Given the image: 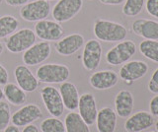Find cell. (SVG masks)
I'll return each mask as SVG.
<instances>
[{"label": "cell", "mask_w": 158, "mask_h": 132, "mask_svg": "<svg viewBox=\"0 0 158 132\" xmlns=\"http://www.w3.org/2000/svg\"><path fill=\"white\" fill-rule=\"evenodd\" d=\"M148 71V65L140 60L126 62L120 69V77L126 82H135L140 79Z\"/></svg>", "instance_id": "cell-14"}, {"label": "cell", "mask_w": 158, "mask_h": 132, "mask_svg": "<svg viewBox=\"0 0 158 132\" xmlns=\"http://www.w3.org/2000/svg\"><path fill=\"white\" fill-rule=\"evenodd\" d=\"M79 114L87 125H93L97 118V105L94 96L90 93H85L80 96L78 102Z\"/></svg>", "instance_id": "cell-12"}, {"label": "cell", "mask_w": 158, "mask_h": 132, "mask_svg": "<svg viewBox=\"0 0 158 132\" xmlns=\"http://www.w3.org/2000/svg\"><path fill=\"white\" fill-rule=\"evenodd\" d=\"M34 32L39 38L46 42L58 41L64 35V30L60 23L46 19L37 22Z\"/></svg>", "instance_id": "cell-9"}, {"label": "cell", "mask_w": 158, "mask_h": 132, "mask_svg": "<svg viewBox=\"0 0 158 132\" xmlns=\"http://www.w3.org/2000/svg\"><path fill=\"white\" fill-rule=\"evenodd\" d=\"M59 93H60L64 107L71 111L75 110L78 107L79 98H80L76 86L71 82L65 81L61 83Z\"/></svg>", "instance_id": "cell-20"}, {"label": "cell", "mask_w": 158, "mask_h": 132, "mask_svg": "<svg viewBox=\"0 0 158 132\" xmlns=\"http://www.w3.org/2000/svg\"><path fill=\"white\" fill-rule=\"evenodd\" d=\"M153 124V117L146 111H138L131 115L125 123L127 132H140L145 130Z\"/></svg>", "instance_id": "cell-18"}, {"label": "cell", "mask_w": 158, "mask_h": 132, "mask_svg": "<svg viewBox=\"0 0 158 132\" xmlns=\"http://www.w3.org/2000/svg\"><path fill=\"white\" fill-rule=\"evenodd\" d=\"M42 132H65V125L57 117H48L42 121Z\"/></svg>", "instance_id": "cell-26"}, {"label": "cell", "mask_w": 158, "mask_h": 132, "mask_svg": "<svg viewBox=\"0 0 158 132\" xmlns=\"http://www.w3.org/2000/svg\"><path fill=\"white\" fill-rule=\"evenodd\" d=\"M22 132H40L39 128L35 124H29L24 127Z\"/></svg>", "instance_id": "cell-35"}, {"label": "cell", "mask_w": 158, "mask_h": 132, "mask_svg": "<svg viewBox=\"0 0 158 132\" xmlns=\"http://www.w3.org/2000/svg\"><path fill=\"white\" fill-rule=\"evenodd\" d=\"M36 34L33 30L24 28L16 31L6 41V48L12 53H20L27 50L36 42Z\"/></svg>", "instance_id": "cell-3"}, {"label": "cell", "mask_w": 158, "mask_h": 132, "mask_svg": "<svg viewBox=\"0 0 158 132\" xmlns=\"http://www.w3.org/2000/svg\"><path fill=\"white\" fill-rule=\"evenodd\" d=\"M3 51H4V46H3V43L0 42V55L2 54Z\"/></svg>", "instance_id": "cell-37"}, {"label": "cell", "mask_w": 158, "mask_h": 132, "mask_svg": "<svg viewBox=\"0 0 158 132\" xmlns=\"http://www.w3.org/2000/svg\"><path fill=\"white\" fill-rule=\"evenodd\" d=\"M132 32L145 40L158 41V22L148 19H138L132 24Z\"/></svg>", "instance_id": "cell-17"}, {"label": "cell", "mask_w": 158, "mask_h": 132, "mask_svg": "<svg viewBox=\"0 0 158 132\" xmlns=\"http://www.w3.org/2000/svg\"><path fill=\"white\" fill-rule=\"evenodd\" d=\"M3 97H4V93H3V90L1 89V88H0V101H2Z\"/></svg>", "instance_id": "cell-38"}, {"label": "cell", "mask_w": 158, "mask_h": 132, "mask_svg": "<svg viewBox=\"0 0 158 132\" xmlns=\"http://www.w3.org/2000/svg\"><path fill=\"white\" fill-rule=\"evenodd\" d=\"M151 132H154V131H151Z\"/></svg>", "instance_id": "cell-41"}, {"label": "cell", "mask_w": 158, "mask_h": 132, "mask_svg": "<svg viewBox=\"0 0 158 132\" xmlns=\"http://www.w3.org/2000/svg\"><path fill=\"white\" fill-rule=\"evenodd\" d=\"M51 12V4L48 0H34L28 2L20 9V16L27 22L44 20Z\"/></svg>", "instance_id": "cell-5"}, {"label": "cell", "mask_w": 158, "mask_h": 132, "mask_svg": "<svg viewBox=\"0 0 158 132\" xmlns=\"http://www.w3.org/2000/svg\"><path fill=\"white\" fill-rule=\"evenodd\" d=\"M99 1L105 5H120L126 0H99Z\"/></svg>", "instance_id": "cell-34"}, {"label": "cell", "mask_w": 158, "mask_h": 132, "mask_svg": "<svg viewBox=\"0 0 158 132\" xmlns=\"http://www.w3.org/2000/svg\"><path fill=\"white\" fill-rule=\"evenodd\" d=\"M98 132H114L117 125V114L111 107H103L97 114Z\"/></svg>", "instance_id": "cell-19"}, {"label": "cell", "mask_w": 158, "mask_h": 132, "mask_svg": "<svg viewBox=\"0 0 158 132\" xmlns=\"http://www.w3.org/2000/svg\"><path fill=\"white\" fill-rule=\"evenodd\" d=\"M135 51L136 46L132 41H122L107 52L106 61L113 66L121 65L130 60Z\"/></svg>", "instance_id": "cell-4"}, {"label": "cell", "mask_w": 158, "mask_h": 132, "mask_svg": "<svg viewBox=\"0 0 158 132\" xmlns=\"http://www.w3.org/2000/svg\"><path fill=\"white\" fill-rule=\"evenodd\" d=\"M2 1H3V0H0V4H1V3H2Z\"/></svg>", "instance_id": "cell-40"}, {"label": "cell", "mask_w": 158, "mask_h": 132, "mask_svg": "<svg viewBox=\"0 0 158 132\" xmlns=\"http://www.w3.org/2000/svg\"><path fill=\"white\" fill-rule=\"evenodd\" d=\"M148 89L153 94H158V68L152 74L151 80L148 84Z\"/></svg>", "instance_id": "cell-30"}, {"label": "cell", "mask_w": 158, "mask_h": 132, "mask_svg": "<svg viewBox=\"0 0 158 132\" xmlns=\"http://www.w3.org/2000/svg\"><path fill=\"white\" fill-rule=\"evenodd\" d=\"M146 11L150 16L158 19V0H146Z\"/></svg>", "instance_id": "cell-29"}, {"label": "cell", "mask_w": 158, "mask_h": 132, "mask_svg": "<svg viewBox=\"0 0 158 132\" xmlns=\"http://www.w3.org/2000/svg\"><path fill=\"white\" fill-rule=\"evenodd\" d=\"M83 6V0H59L53 6L52 17L58 23H65L75 17Z\"/></svg>", "instance_id": "cell-6"}, {"label": "cell", "mask_w": 158, "mask_h": 132, "mask_svg": "<svg viewBox=\"0 0 158 132\" xmlns=\"http://www.w3.org/2000/svg\"><path fill=\"white\" fill-rule=\"evenodd\" d=\"M19 21L12 15H4L0 17V40L11 36L17 31Z\"/></svg>", "instance_id": "cell-24"}, {"label": "cell", "mask_w": 158, "mask_h": 132, "mask_svg": "<svg viewBox=\"0 0 158 132\" xmlns=\"http://www.w3.org/2000/svg\"><path fill=\"white\" fill-rule=\"evenodd\" d=\"M102 46L99 41L89 40L84 46L82 53V64L88 71L96 70L101 62Z\"/></svg>", "instance_id": "cell-10"}, {"label": "cell", "mask_w": 158, "mask_h": 132, "mask_svg": "<svg viewBox=\"0 0 158 132\" xmlns=\"http://www.w3.org/2000/svg\"><path fill=\"white\" fill-rule=\"evenodd\" d=\"M9 80V74L7 69L0 63V85H6Z\"/></svg>", "instance_id": "cell-31"}, {"label": "cell", "mask_w": 158, "mask_h": 132, "mask_svg": "<svg viewBox=\"0 0 158 132\" xmlns=\"http://www.w3.org/2000/svg\"><path fill=\"white\" fill-rule=\"evenodd\" d=\"M156 130L158 131V121L156 122Z\"/></svg>", "instance_id": "cell-39"}, {"label": "cell", "mask_w": 158, "mask_h": 132, "mask_svg": "<svg viewBox=\"0 0 158 132\" xmlns=\"http://www.w3.org/2000/svg\"><path fill=\"white\" fill-rule=\"evenodd\" d=\"M65 132H90L89 125L82 119L80 114L71 111L65 116L64 119Z\"/></svg>", "instance_id": "cell-23"}, {"label": "cell", "mask_w": 158, "mask_h": 132, "mask_svg": "<svg viewBox=\"0 0 158 132\" xmlns=\"http://www.w3.org/2000/svg\"><path fill=\"white\" fill-rule=\"evenodd\" d=\"M93 32L99 41L105 42H117L125 41L127 35V28L120 23L104 19H98L94 23Z\"/></svg>", "instance_id": "cell-1"}, {"label": "cell", "mask_w": 158, "mask_h": 132, "mask_svg": "<svg viewBox=\"0 0 158 132\" xmlns=\"http://www.w3.org/2000/svg\"><path fill=\"white\" fill-rule=\"evenodd\" d=\"M145 0H126L123 7V13L128 17H135L140 14Z\"/></svg>", "instance_id": "cell-27"}, {"label": "cell", "mask_w": 158, "mask_h": 132, "mask_svg": "<svg viewBox=\"0 0 158 132\" xmlns=\"http://www.w3.org/2000/svg\"><path fill=\"white\" fill-rule=\"evenodd\" d=\"M4 97L13 106H22L27 101L26 92L14 83H7L4 87Z\"/></svg>", "instance_id": "cell-22"}, {"label": "cell", "mask_w": 158, "mask_h": 132, "mask_svg": "<svg viewBox=\"0 0 158 132\" xmlns=\"http://www.w3.org/2000/svg\"><path fill=\"white\" fill-rule=\"evenodd\" d=\"M52 46L48 42H41L34 43L27 50L24 51L22 60L27 66H36L47 60L51 55Z\"/></svg>", "instance_id": "cell-8"}, {"label": "cell", "mask_w": 158, "mask_h": 132, "mask_svg": "<svg viewBox=\"0 0 158 132\" xmlns=\"http://www.w3.org/2000/svg\"><path fill=\"white\" fill-rule=\"evenodd\" d=\"M84 46V37L80 34H71L56 42V50L62 56H69L76 53Z\"/></svg>", "instance_id": "cell-13"}, {"label": "cell", "mask_w": 158, "mask_h": 132, "mask_svg": "<svg viewBox=\"0 0 158 132\" xmlns=\"http://www.w3.org/2000/svg\"><path fill=\"white\" fill-rule=\"evenodd\" d=\"M70 70L64 64L48 63L41 65L37 69V79L39 82L48 84H60L68 80Z\"/></svg>", "instance_id": "cell-2"}, {"label": "cell", "mask_w": 158, "mask_h": 132, "mask_svg": "<svg viewBox=\"0 0 158 132\" xmlns=\"http://www.w3.org/2000/svg\"><path fill=\"white\" fill-rule=\"evenodd\" d=\"M48 1H49V0H48Z\"/></svg>", "instance_id": "cell-42"}, {"label": "cell", "mask_w": 158, "mask_h": 132, "mask_svg": "<svg viewBox=\"0 0 158 132\" xmlns=\"http://www.w3.org/2000/svg\"><path fill=\"white\" fill-rule=\"evenodd\" d=\"M5 2H6L10 6L16 7V6L25 5V4L29 2V0H5Z\"/></svg>", "instance_id": "cell-33"}, {"label": "cell", "mask_w": 158, "mask_h": 132, "mask_svg": "<svg viewBox=\"0 0 158 132\" xmlns=\"http://www.w3.org/2000/svg\"><path fill=\"white\" fill-rule=\"evenodd\" d=\"M14 76L18 86L25 92L32 93L39 88V80L27 65H18L15 68Z\"/></svg>", "instance_id": "cell-15"}, {"label": "cell", "mask_w": 158, "mask_h": 132, "mask_svg": "<svg viewBox=\"0 0 158 132\" xmlns=\"http://www.w3.org/2000/svg\"><path fill=\"white\" fill-rule=\"evenodd\" d=\"M11 121V112L7 102L0 101V131L4 130Z\"/></svg>", "instance_id": "cell-28"}, {"label": "cell", "mask_w": 158, "mask_h": 132, "mask_svg": "<svg viewBox=\"0 0 158 132\" xmlns=\"http://www.w3.org/2000/svg\"><path fill=\"white\" fill-rule=\"evenodd\" d=\"M4 132H20L18 126L16 125H8L6 128L4 129Z\"/></svg>", "instance_id": "cell-36"}, {"label": "cell", "mask_w": 158, "mask_h": 132, "mask_svg": "<svg viewBox=\"0 0 158 132\" xmlns=\"http://www.w3.org/2000/svg\"><path fill=\"white\" fill-rule=\"evenodd\" d=\"M118 81V74L113 70H102L94 72L90 76V85L96 90L111 89Z\"/></svg>", "instance_id": "cell-16"}, {"label": "cell", "mask_w": 158, "mask_h": 132, "mask_svg": "<svg viewBox=\"0 0 158 132\" xmlns=\"http://www.w3.org/2000/svg\"><path fill=\"white\" fill-rule=\"evenodd\" d=\"M150 112L153 115H158V95L152 98L149 104Z\"/></svg>", "instance_id": "cell-32"}, {"label": "cell", "mask_w": 158, "mask_h": 132, "mask_svg": "<svg viewBox=\"0 0 158 132\" xmlns=\"http://www.w3.org/2000/svg\"><path fill=\"white\" fill-rule=\"evenodd\" d=\"M41 97L49 114L53 117H59L62 115L64 105L59 90L52 86H46L41 90Z\"/></svg>", "instance_id": "cell-7"}, {"label": "cell", "mask_w": 158, "mask_h": 132, "mask_svg": "<svg viewBox=\"0 0 158 132\" xmlns=\"http://www.w3.org/2000/svg\"><path fill=\"white\" fill-rule=\"evenodd\" d=\"M43 111L41 107L35 104H28L15 111L11 115V121L16 126H26L42 118Z\"/></svg>", "instance_id": "cell-11"}, {"label": "cell", "mask_w": 158, "mask_h": 132, "mask_svg": "<svg viewBox=\"0 0 158 132\" xmlns=\"http://www.w3.org/2000/svg\"><path fill=\"white\" fill-rule=\"evenodd\" d=\"M139 51L143 56L158 63V41L145 40L140 42Z\"/></svg>", "instance_id": "cell-25"}, {"label": "cell", "mask_w": 158, "mask_h": 132, "mask_svg": "<svg viewBox=\"0 0 158 132\" xmlns=\"http://www.w3.org/2000/svg\"><path fill=\"white\" fill-rule=\"evenodd\" d=\"M115 107L117 114L127 118L132 112L133 110V97L130 91L122 90L117 94L115 98Z\"/></svg>", "instance_id": "cell-21"}]
</instances>
